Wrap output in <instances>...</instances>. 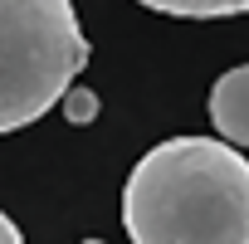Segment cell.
<instances>
[{
	"instance_id": "52a82bcc",
	"label": "cell",
	"mask_w": 249,
	"mask_h": 244,
	"mask_svg": "<svg viewBox=\"0 0 249 244\" xmlns=\"http://www.w3.org/2000/svg\"><path fill=\"white\" fill-rule=\"evenodd\" d=\"M83 244H107V239H83Z\"/></svg>"
},
{
	"instance_id": "8992f818",
	"label": "cell",
	"mask_w": 249,
	"mask_h": 244,
	"mask_svg": "<svg viewBox=\"0 0 249 244\" xmlns=\"http://www.w3.org/2000/svg\"><path fill=\"white\" fill-rule=\"evenodd\" d=\"M0 244H25V234H20V225L0 210Z\"/></svg>"
},
{
	"instance_id": "3957f363",
	"label": "cell",
	"mask_w": 249,
	"mask_h": 244,
	"mask_svg": "<svg viewBox=\"0 0 249 244\" xmlns=\"http://www.w3.org/2000/svg\"><path fill=\"white\" fill-rule=\"evenodd\" d=\"M210 122L225 147H249V64L230 69L210 88Z\"/></svg>"
},
{
	"instance_id": "5b68a950",
	"label": "cell",
	"mask_w": 249,
	"mask_h": 244,
	"mask_svg": "<svg viewBox=\"0 0 249 244\" xmlns=\"http://www.w3.org/2000/svg\"><path fill=\"white\" fill-rule=\"evenodd\" d=\"M93 117H98V93L83 88V83H73V88L64 93V122H73V127H88Z\"/></svg>"
},
{
	"instance_id": "7a4b0ae2",
	"label": "cell",
	"mask_w": 249,
	"mask_h": 244,
	"mask_svg": "<svg viewBox=\"0 0 249 244\" xmlns=\"http://www.w3.org/2000/svg\"><path fill=\"white\" fill-rule=\"evenodd\" d=\"M88 69L73 0H0V132L39 122Z\"/></svg>"
},
{
	"instance_id": "277c9868",
	"label": "cell",
	"mask_w": 249,
	"mask_h": 244,
	"mask_svg": "<svg viewBox=\"0 0 249 244\" xmlns=\"http://www.w3.org/2000/svg\"><path fill=\"white\" fill-rule=\"evenodd\" d=\"M137 5L157 15H181V20H225V15H244L249 0H137Z\"/></svg>"
},
{
	"instance_id": "6da1fadb",
	"label": "cell",
	"mask_w": 249,
	"mask_h": 244,
	"mask_svg": "<svg viewBox=\"0 0 249 244\" xmlns=\"http://www.w3.org/2000/svg\"><path fill=\"white\" fill-rule=\"evenodd\" d=\"M132 244H249V161L220 137L157 142L122 186Z\"/></svg>"
}]
</instances>
